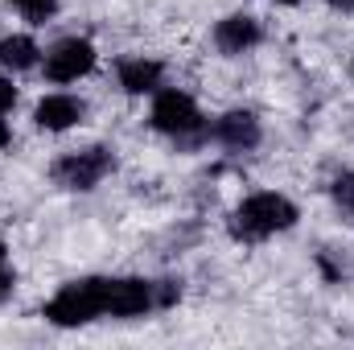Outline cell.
Wrapping results in <instances>:
<instances>
[{"label":"cell","instance_id":"cell-1","mask_svg":"<svg viewBox=\"0 0 354 350\" xmlns=\"http://www.w3.org/2000/svg\"><path fill=\"white\" fill-rule=\"evenodd\" d=\"M297 223V206L288 202V198H280V194H252L239 210H235V219H231V231H235V239H268V235H276V231H288Z\"/></svg>","mask_w":354,"mask_h":350},{"label":"cell","instance_id":"cell-2","mask_svg":"<svg viewBox=\"0 0 354 350\" xmlns=\"http://www.w3.org/2000/svg\"><path fill=\"white\" fill-rule=\"evenodd\" d=\"M99 313H103V280H99V276L66 284V288L46 305V317H50L54 326H87Z\"/></svg>","mask_w":354,"mask_h":350},{"label":"cell","instance_id":"cell-3","mask_svg":"<svg viewBox=\"0 0 354 350\" xmlns=\"http://www.w3.org/2000/svg\"><path fill=\"white\" fill-rule=\"evenodd\" d=\"M115 157L111 149H83V153H66L58 165H54V181L66 185V190H91L99 185L103 177L111 174Z\"/></svg>","mask_w":354,"mask_h":350},{"label":"cell","instance_id":"cell-4","mask_svg":"<svg viewBox=\"0 0 354 350\" xmlns=\"http://www.w3.org/2000/svg\"><path fill=\"white\" fill-rule=\"evenodd\" d=\"M91 66H95V46L87 37H62L46 54V75L54 83H75V79L91 75Z\"/></svg>","mask_w":354,"mask_h":350},{"label":"cell","instance_id":"cell-5","mask_svg":"<svg viewBox=\"0 0 354 350\" xmlns=\"http://www.w3.org/2000/svg\"><path fill=\"white\" fill-rule=\"evenodd\" d=\"M153 128L157 132H169V136H189L202 128V116H198V103L181 91H161L157 103H153Z\"/></svg>","mask_w":354,"mask_h":350},{"label":"cell","instance_id":"cell-6","mask_svg":"<svg viewBox=\"0 0 354 350\" xmlns=\"http://www.w3.org/2000/svg\"><path fill=\"white\" fill-rule=\"evenodd\" d=\"M153 284L149 280H103V313L111 317H136L153 309Z\"/></svg>","mask_w":354,"mask_h":350},{"label":"cell","instance_id":"cell-7","mask_svg":"<svg viewBox=\"0 0 354 350\" xmlns=\"http://www.w3.org/2000/svg\"><path fill=\"white\" fill-rule=\"evenodd\" d=\"M83 116H87V107L75 95H46L37 103V111H33L37 128H46V132H66V128L83 124Z\"/></svg>","mask_w":354,"mask_h":350},{"label":"cell","instance_id":"cell-8","mask_svg":"<svg viewBox=\"0 0 354 350\" xmlns=\"http://www.w3.org/2000/svg\"><path fill=\"white\" fill-rule=\"evenodd\" d=\"M214 42H218V50H223V54H243V50L260 46V21H256V17H243V12H235V17L218 21V29H214Z\"/></svg>","mask_w":354,"mask_h":350},{"label":"cell","instance_id":"cell-9","mask_svg":"<svg viewBox=\"0 0 354 350\" xmlns=\"http://www.w3.org/2000/svg\"><path fill=\"white\" fill-rule=\"evenodd\" d=\"M214 136L227 145V149H256L260 145V120L252 111H227L218 124H214Z\"/></svg>","mask_w":354,"mask_h":350},{"label":"cell","instance_id":"cell-10","mask_svg":"<svg viewBox=\"0 0 354 350\" xmlns=\"http://www.w3.org/2000/svg\"><path fill=\"white\" fill-rule=\"evenodd\" d=\"M161 83V66L157 62H145V58H132L120 66V87L128 95H145V91H157Z\"/></svg>","mask_w":354,"mask_h":350},{"label":"cell","instance_id":"cell-11","mask_svg":"<svg viewBox=\"0 0 354 350\" xmlns=\"http://www.w3.org/2000/svg\"><path fill=\"white\" fill-rule=\"evenodd\" d=\"M37 54H41L37 42L25 37V33H12V37L0 42V66H8V71H29L37 62Z\"/></svg>","mask_w":354,"mask_h":350},{"label":"cell","instance_id":"cell-12","mask_svg":"<svg viewBox=\"0 0 354 350\" xmlns=\"http://www.w3.org/2000/svg\"><path fill=\"white\" fill-rule=\"evenodd\" d=\"M17 4V12L25 17V21H33V25H41V21H50L54 12H58V0H12Z\"/></svg>","mask_w":354,"mask_h":350},{"label":"cell","instance_id":"cell-13","mask_svg":"<svg viewBox=\"0 0 354 350\" xmlns=\"http://www.w3.org/2000/svg\"><path fill=\"white\" fill-rule=\"evenodd\" d=\"M334 202L342 206L346 219H354V174H342L334 181Z\"/></svg>","mask_w":354,"mask_h":350},{"label":"cell","instance_id":"cell-14","mask_svg":"<svg viewBox=\"0 0 354 350\" xmlns=\"http://www.w3.org/2000/svg\"><path fill=\"white\" fill-rule=\"evenodd\" d=\"M12 103H17V87H12V83H4V79H0V116H4V111H8V107H12Z\"/></svg>","mask_w":354,"mask_h":350},{"label":"cell","instance_id":"cell-15","mask_svg":"<svg viewBox=\"0 0 354 350\" xmlns=\"http://www.w3.org/2000/svg\"><path fill=\"white\" fill-rule=\"evenodd\" d=\"M8 293H12V272H8V268H0V301H4Z\"/></svg>","mask_w":354,"mask_h":350},{"label":"cell","instance_id":"cell-16","mask_svg":"<svg viewBox=\"0 0 354 350\" xmlns=\"http://www.w3.org/2000/svg\"><path fill=\"white\" fill-rule=\"evenodd\" d=\"M8 140H12V132H8V124H4V120H0V149H4V145H8Z\"/></svg>","mask_w":354,"mask_h":350},{"label":"cell","instance_id":"cell-17","mask_svg":"<svg viewBox=\"0 0 354 350\" xmlns=\"http://www.w3.org/2000/svg\"><path fill=\"white\" fill-rule=\"evenodd\" d=\"M334 8H354V0H330Z\"/></svg>","mask_w":354,"mask_h":350},{"label":"cell","instance_id":"cell-18","mask_svg":"<svg viewBox=\"0 0 354 350\" xmlns=\"http://www.w3.org/2000/svg\"><path fill=\"white\" fill-rule=\"evenodd\" d=\"M280 4H297V0H280Z\"/></svg>","mask_w":354,"mask_h":350},{"label":"cell","instance_id":"cell-19","mask_svg":"<svg viewBox=\"0 0 354 350\" xmlns=\"http://www.w3.org/2000/svg\"><path fill=\"white\" fill-rule=\"evenodd\" d=\"M0 260H4V243H0Z\"/></svg>","mask_w":354,"mask_h":350}]
</instances>
